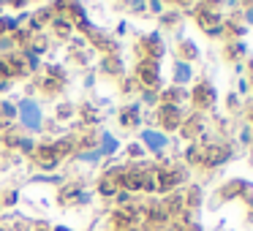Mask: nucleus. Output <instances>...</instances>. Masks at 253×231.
Here are the masks:
<instances>
[{
    "instance_id": "5701e85b",
    "label": "nucleus",
    "mask_w": 253,
    "mask_h": 231,
    "mask_svg": "<svg viewBox=\"0 0 253 231\" xmlns=\"http://www.w3.org/2000/svg\"><path fill=\"white\" fill-rule=\"evenodd\" d=\"M71 106H68V104H60V109H57V117H71Z\"/></svg>"
},
{
    "instance_id": "6e6552de",
    "label": "nucleus",
    "mask_w": 253,
    "mask_h": 231,
    "mask_svg": "<svg viewBox=\"0 0 253 231\" xmlns=\"http://www.w3.org/2000/svg\"><path fill=\"white\" fill-rule=\"evenodd\" d=\"M120 171L123 169H109L104 177L98 180V191H101V196H115L117 191H120Z\"/></svg>"
},
{
    "instance_id": "f3484780",
    "label": "nucleus",
    "mask_w": 253,
    "mask_h": 231,
    "mask_svg": "<svg viewBox=\"0 0 253 231\" xmlns=\"http://www.w3.org/2000/svg\"><path fill=\"white\" fill-rule=\"evenodd\" d=\"M52 30H55L60 38H68V36H71V30H74V25L68 22V19H52Z\"/></svg>"
},
{
    "instance_id": "f8f14e48",
    "label": "nucleus",
    "mask_w": 253,
    "mask_h": 231,
    "mask_svg": "<svg viewBox=\"0 0 253 231\" xmlns=\"http://www.w3.org/2000/svg\"><path fill=\"white\" fill-rule=\"evenodd\" d=\"M136 122H139V109H136V104L126 106V109L120 112V125H123V128H133Z\"/></svg>"
},
{
    "instance_id": "9d476101",
    "label": "nucleus",
    "mask_w": 253,
    "mask_h": 231,
    "mask_svg": "<svg viewBox=\"0 0 253 231\" xmlns=\"http://www.w3.org/2000/svg\"><path fill=\"white\" fill-rule=\"evenodd\" d=\"M202 131H204V120H202V115H193V117H188L185 122H180V133H182V139H199L202 136Z\"/></svg>"
},
{
    "instance_id": "6ab92c4d",
    "label": "nucleus",
    "mask_w": 253,
    "mask_h": 231,
    "mask_svg": "<svg viewBox=\"0 0 253 231\" xmlns=\"http://www.w3.org/2000/svg\"><path fill=\"white\" fill-rule=\"evenodd\" d=\"M242 55H245V46H242V44H229L223 57H226V60H240Z\"/></svg>"
},
{
    "instance_id": "4be33fe9",
    "label": "nucleus",
    "mask_w": 253,
    "mask_h": 231,
    "mask_svg": "<svg viewBox=\"0 0 253 231\" xmlns=\"http://www.w3.org/2000/svg\"><path fill=\"white\" fill-rule=\"evenodd\" d=\"M14 19H8V17H0V33H3V30H14Z\"/></svg>"
},
{
    "instance_id": "4468645a",
    "label": "nucleus",
    "mask_w": 253,
    "mask_h": 231,
    "mask_svg": "<svg viewBox=\"0 0 253 231\" xmlns=\"http://www.w3.org/2000/svg\"><path fill=\"white\" fill-rule=\"evenodd\" d=\"M142 139H144V142H147V147H150V150H155V153L166 147V136H164V133H155V131H144V133H142Z\"/></svg>"
},
{
    "instance_id": "7ed1b4c3",
    "label": "nucleus",
    "mask_w": 253,
    "mask_h": 231,
    "mask_svg": "<svg viewBox=\"0 0 253 231\" xmlns=\"http://www.w3.org/2000/svg\"><path fill=\"white\" fill-rule=\"evenodd\" d=\"M136 77H139V84L142 87H158V79H161V68H158V63H150V60H139V66H136Z\"/></svg>"
},
{
    "instance_id": "ddd939ff",
    "label": "nucleus",
    "mask_w": 253,
    "mask_h": 231,
    "mask_svg": "<svg viewBox=\"0 0 253 231\" xmlns=\"http://www.w3.org/2000/svg\"><path fill=\"white\" fill-rule=\"evenodd\" d=\"M177 55L185 57V60H193V57H199V49H196V44H193V41L180 38V41H177Z\"/></svg>"
},
{
    "instance_id": "a211bd4d",
    "label": "nucleus",
    "mask_w": 253,
    "mask_h": 231,
    "mask_svg": "<svg viewBox=\"0 0 253 231\" xmlns=\"http://www.w3.org/2000/svg\"><path fill=\"white\" fill-rule=\"evenodd\" d=\"M188 79H191V66H188V63H177V66H174V82H177V87H180V84H185Z\"/></svg>"
},
{
    "instance_id": "39448f33",
    "label": "nucleus",
    "mask_w": 253,
    "mask_h": 231,
    "mask_svg": "<svg viewBox=\"0 0 253 231\" xmlns=\"http://www.w3.org/2000/svg\"><path fill=\"white\" fill-rule=\"evenodd\" d=\"M191 98H193V104H196V109L204 112V109H210V106L215 104V87L207 82V79H202V82L193 87V95H191Z\"/></svg>"
},
{
    "instance_id": "9b49d317",
    "label": "nucleus",
    "mask_w": 253,
    "mask_h": 231,
    "mask_svg": "<svg viewBox=\"0 0 253 231\" xmlns=\"http://www.w3.org/2000/svg\"><path fill=\"white\" fill-rule=\"evenodd\" d=\"M242 185H245V180H231V182H226V185L220 188V193H218V196L223 198V201H231V198H240Z\"/></svg>"
},
{
    "instance_id": "a878e982",
    "label": "nucleus",
    "mask_w": 253,
    "mask_h": 231,
    "mask_svg": "<svg viewBox=\"0 0 253 231\" xmlns=\"http://www.w3.org/2000/svg\"><path fill=\"white\" fill-rule=\"evenodd\" d=\"M0 231H8V229H0Z\"/></svg>"
},
{
    "instance_id": "393cba45",
    "label": "nucleus",
    "mask_w": 253,
    "mask_h": 231,
    "mask_svg": "<svg viewBox=\"0 0 253 231\" xmlns=\"http://www.w3.org/2000/svg\"><path fill=\"white\" fill-rule=\"evenodd\" d=\"M248 19H251V22H253V8H251V11H248Z\"/></svg>"
},
{
    "instance_id": "aec40b11",
    "label": "nucleus",
    "mask_w": 253,
    "mask_h": 231,
    "mask_svg": "<svg viewBox=\"0 0 253 231\" xmlns=\"http://www.w3.org/2000/svg\"><path fill=\"white\" fill-rule=\"evenodd\" d=\"M104 68H106L109 74H123V63L117 60V57H106V60H104Z\"/></svg>"
},
{
    "instance_id": "412c9836",
    "label": "nucleus",
    "mask_w": 253,
    "mask_h": 231,
    "mask_svg": "<svg viewBox=\"0 0 253 231\" xmlns=\"http://www.w3.org/2000/svg\"><path fill=\"white\" fill-rule=\"evenodd\" d=\"M112 150H117V139L104 136V153H112Z\"/></svg>"
},
{
    "instance_id": "b1692460",
    "label": "nucleus",
    "mask_w": 253,
    "mask_h": 231,
    "mask_svg": "<svg viewBox=\"0 0 253 231\" xmlns=\"http://www.w3.org/2000/svg\"><path fill=\"white\" fill-rule=\"evenodd\" d=\"M245 115H248V120L253 122V104H248V109H245Z\"/></svg>"
},
{
    "instance_id": "dca6fc26",
    "label": "nucleus",
    "mask_w": 253,
    "mask_h": 231,
    "mask_svg": "<svg viewBox=\"0 0 253 231\" xmlns=\"http://www.w3.org/2000/svg\"><path fill=\"white\" fill-rule=\"evenodd\" d=\"M161 101H164V106H177V101H182V90L180 87L164 90V93H161Z\"/></svg>"
},
{
    "instance_id": "f03ea898",
    "label": "nucleus",
    "mask_w": 253,
    "mask_h": 231,
    "mask_svg": "<svg viewBox=\"0 0 253 231\" xmlns=\"http://www.w3.org/2000/svg\"><path fill=\"white\" fill-rule=\"evenodd\" d=\"M133 49H139V55H142V60L158 63V60H161V55H164V38H161L158 33L142 36V38H139V44L133 46Z\"/></svg>"
},
{
    "instance_id": "423d86ee",
    "label": "nucleus",
    "mask_w": 253,
    "mask_h": 231,
    "mask_svg": "<svg viewBox=\"0 0 253 231\" xmlns=\"http://www.w3.org/2000/svg\"><path fill=\"white\" fill-rule=\"evenodd\" d=\"M33 160L41 169H52V166L60 160V153H57L55 144H39V147L33 150Z\"/></svg>"
},
{
    "instance_id": "0eeeda50",
    "label": "nucleus",
    "mask_w": 253,
    "mask_h": 231,
    "mask_svg": "<svg viewBox=\"0 0 253 231\" xmlns=\"http://www.w3.org/2000/svg\"><path fill=\"white\" fill-rule=\"evenodd\" d=\"M66 87V74H63V68L52 66L49 71H46V79H44V90L49 95H57L60 90Z\"/></svg>"
},
{
    "instance_id": "20e7f679",
    "label": "nucleus",
    "mask_w": 253,
    "mask_h": 231,
    "mask_svg": "<svg viewBox=\"0 0 253 231\" xmlns=\"http://www.w3.org/2000/svg\"><path fill=\"white\" fill-rule=\"evenodd\" d=\"M155 122H158L164 131H174V128H180L182 115H180L177 106H164V104H161L158 112H155Z\"/></svg>"
},
{
    "instance_id": "1a4fd4ad",
    "label": "nucleus",
    "mask_w": 253,
    "mask_h": 231,
    "mask_svg": "<svg viewBox=\"0 0 253 231\" xmlns=\"http://www.w3.org/2000/svg\"><path fill=\"white\" fill-rule=\"evenodd\" d=\"M19 112H22L25 125H30V128H39L41 125V109H39V104H36V101L25 98L22 104H19Z\"/></svg>"
},
{
    "instance_id": "2eb2a0df",
    "label": "nucleus",
    "mask_w": 253,
    "mask_h": 231,
    "mask_svg": "<svg viewBox=\"0 0 253 231\" xmlns=\"http://www.w3.org/2000/svg\"><path fill=\"white\" fill-rule=\"evenodd\" d=\"M77 201H84V193L79 188H63L60 191V204H77Z\"/></svg>"
},
{
    "instance_id": "f257e3e1",
    "label": "nucleus",
    "mask_w": 253,
    "mask_h": 231,
    "mask_svg": "<svg viewBox=\"0 0 253 231\" xmlns=\"http://www.w3.org/2000/svg\"><path fill=\"white\" fill-rule=\"evenodd\" d=\"M193 19H196V25H199L202 30H207L210 36H218V33H220V25H223L220 14H215V6H212V3H207V6H199L196 14H193Z\"/></svg>"
}]
</instances>
